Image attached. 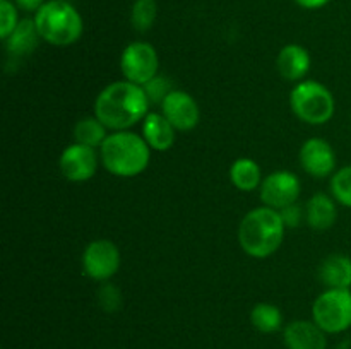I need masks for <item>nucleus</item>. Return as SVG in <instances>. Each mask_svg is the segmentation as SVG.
I'll return each mask as SVG.
<instances>
[{"label":"nucleus","instance_id":"nucleus-4","mask_svg":"<svg viewBox=\"0 0 351 349\" xmlns=\"http://www.w3.org/2000/svg\"><path fill=\"white\" fill-rule=\"evenodd\" d=\"M34 24L41 40L55 47H69L82 34V19L67 2L50 0L36 10Z\"/></svg>","mask_w":351,"mask_h":349},{"label":"nucleus","instance_id":"nucleus-16","mask_svg":"<svg viewBox=\"0 0 351 349\" xmlns=\"http://www.w3.org/2000/svg\"><path fill=\"white\" fill-rule=\"evenodd\" d=\"M319 279L328 289H350L351 287V259L346 255L328 257L319 267Z\"/></svg>","mask_w":351,"mask_h":349},{"label":"nucleus","instance_id":"nucleus-23","mask_svg":"<svg viewBox=\"0 0 351 349\" xmlns=\"http://www.w3.org/2000/svg\"><path fill=\"white\" fill-rule=\"evenodd\" d=\"M331 194L339 204L351 207V166L341 168L332 174Z\"/></svg>","mask_w":351,"mask_h":349},{"label":"nucleus","instance_id":"nucleus-29","mask_svg":"<svg viewBox=\"0 0 351 349\" xmlns=\"http://www.w3.org/2000/svg\"><path fill=\"white\" fill-rule=\"evenodd\" d=\"M16 2L24 10H38L43 5V0H16Z\"/></svg>","mask_w":351,"mask_h":349},{"label":"nucleus","instance_id":"nucleus-18","mask_svg":"<svg viewBox=\"0 0 351 349\" xmlns=\"http://www.w3.org/2000/svg\"><path fill=\"white\" fill-rule=\"evenodd\" d=\"M40 38L34 19L19 21L14 33L5 40L7 51L14 57H26V55L33 53Z\"/></svg>","mask_w":351,"mask_h":349},{"label":"nucleus","instance_id":"nucleus-24","mask_svg":"<svg viewBox=\"0 0 351 349\" xmlns=\"http://www.w3.org/2000/svg\"><path fill=\"white\" fill-rule=\"evenodd\" d=\"M19 24L17 10L10 0H0V38L7 40Z\"/></svg>","mask_w":351,"mask_h":349},{"label":"nucleus","instance_id":"nucleus-6","mask_svg":"<svg viewBox=\"0 0 351 349\" xmlns=\"http://www.w3.org/2000/svg\"><path fill=\"white\" fill-rule=\"evenodd\" d=\"M314 322L328 334H339L351 327V291L326 289L312 307Z\"/></svg>","mask_w":351,"mask_h":349},{"label":"nucleus","instance_id":"nucleus-28","mask_svg":"<svg viewBox=\"0 0 351 349\" xmlns=\"http://www.w3.org/2000/svg\"><path fill=\"white\" fill-rule=\"evenodd\" d=\"M295 2L304 9H321L326 3H329V0H295Z\"/></svg>","mask_w":351,"mask_h":349},{"label":"nucleus","instance_id":"nucleus-15","mask_svg":"<svg viewBox=\"0 0 351 349\" xmlns=\"http://www.w3.org/2000/svg\"><path fill=\"white\" fill-rule=\"evenodd\" d=\"M175 129L163 113H147L143 120V137L153 151H168L175 144Z\"/></svg>","mask_w":351,"mask_h":349},{"label":"nucleus","instance_id":"nucleus-25","mask_svg":"<svg viewBox=\"0 0 351 349\" xmlns=\"http://www.w3.org/2000/svg\"><path fill=\"white\" fill-rule=\"evenodd\" d=\"M98 303L103 310L108 311V313H113L122 305V293L113 284H103L98 289Z\"/></svg>","mask_w":351,"mask_h":349},{"label":"nucleus","instance_id":"nucleus-11","mask_svg":"<svg viewBox=\"0 0 351 349\" xmlns=\"http://www.w3.org/2000/svg\"><path fill=\"white\" fill-rule=\"evenodd\" d=\"M62 174L71 181H88L98 170V156L93 147L74 142L65 147L58 161Z\"/></svg>","mask_w":351,"mask_h":349},{"label":"nucleus","instance_id":"nucleus-1","mask_svg":"<svg viewBox=\"0 0 351 349\" xmlns=\"http://www.w3.org/2000/svg\"><path fill=\"white\" fill-rule=\"evenodd\" d=\"M149 98L143 86L130 81L112 82L95 101V116L110 130H127L149 113Z\"/></svg>","mask_w":351,"mask_h":349},{"label":"nucleus","instance_id":"nucleus-2","mask_svg":"<svg viewBox=\"0 0 351 349\" xmlns=\"http://www.w3.org/2000/svg\"><path fill=\"white\" fill-rule=\"evenodd\" d=\"M285 224L281 212L273 207H256L243 216L239 226V243L247 255L266 259L281 246L285 238Z\"/></svg>","mask_w":351,"mask_h":349},{"label":"nucleus","instance_id":"nucleus-12","mask_svg":"<svg viewBox=\"0 0 351 349\" xmlns=\"http://www.w3.org/2000/svg\"><path fill=\"white\" fill-rule=\"evenodd\" d=\"M300 164L311 177H329L336 166V154L332 146L328 140L319 137L305 140L300 149Z\"/></svg>","mask_w":351,"mask_h":349},{"label":"nucleus","instance_id":"nucleus-26","mask_svg":"<svg viewBox=\"0 0 351 349\" xmlns=\"http://www.w3.org/2000/svg\"><path fill=\"white\" fill-rule=\"evenodd\" d=\"M143 88L151 103H163V99L173 91L170 81H168L167 77H163V75H156V77L151 79L147 84H144Z\"/></svg>","mask_w":351,"mask_h":349},{"label":"nucleus","instance_id":"nucleus-9","mask_svg":"<svg viewBox=\"0 0 351 349\" xmlns=\"http://www.w3.org/2000/svg\"><path fill=\"white\" fill-rule=\"evenodd\" d=\"M302 183L300 178L291 171H274L267 174L261 183V201L264 205L273 207L276 211L293 205L300 197Z\"/></svg>","mask_w":351,"mask_h":349},{"label":"nucleus","instance_id":"nucleus-7","mask_svg":"<svg viewBox=\"0 0 351 349\" xmlns=\"http://www.w3.org/2000/svg\"><path fill=\"white\" fill-rule=\"evenodd\" d=\"M160 58L153 44L146 41H134L127 44L120 57V68L125 81L144 86L158 75Z\"/></svg>","mask_w":351,"mask_h":349},{"label":"nucleus","instance_id":"nucleus-19","mask_svg":"<svg viewBox=\"0 0 351 349\" xmlns=\"http://www.w3.org/2000/svg\"><path fill=\"white\" fill-rule=\"evenodd\" d=\"M230 180L239 190L252 192L263 183V171L261 166L250 157H240L230 168Z\"/></svg>","mask_w":351,"mask_h":349},{"label":"nucleus","instance_id":"nucleus-22","mask_svg":"<svg viewBox=\"0 0 351 349\" xmlns=\"http://www.w3.org/2000/svg\"><path fill=\"white\" fill-rule=\"evenodd\" d=\"M156 0H136L132 5V12H130L132 27L139 33H146L153 27L154 21H156Z\"/></svg>","mask_w":351,"mask_h":349},{"label":"nucleus","instance_id":"nucleus-8","mask_svg":"<svg viewBox=\"0 0 351 349\" xmlns=\"http://www.w3.org/2000/svg\"><path fill=\"white\" fill-rule=\"evenodd\" d=\"M120 262L119 246L110 240H95L82 253V269L93 281H108L119 272Z\"/></svg>","mask_w":351,"mask_h":349},{"label":"nucleus","instance_id":"nucleus-10","mask_svg":"<svg viewBox=\"0 0 351 349\" xmlns=\"http://www.w3.org/2000/svg\"><path fill=\"white\" fill-rule=\"evenodd\" d=\"M161 113L178 132H187V130L195 129L199 118H201L197 101L189 92L180 91V89H173L163 99Z\"/></svg>","mask_w":351,"mask_h":349},{"label":"nucleus","instance_id":"nucleus-13","mask_svg":"<svg viewBox=\"0 0 351 349\" xmlns=\"http://www.w3.org/2000/svg\"><path fill=\"white\" fill-rule=\"evenodd\" d=\"M285 344L288 349H326V332L315 322L295 320L285 328Z\"/></svg>","mask_w":351,"mask_h":349},{"label":"nucleus","instance_id":"nucleus-17","mask_svg":"<svg viewBox=\"0 0 351 349\" xmlns=\"http://www.w3.org/2000/svg\"><path fill=\"white\" fill-rule=\"evenodd\" d=\"M305 218L308 226L315 231H326L331 228L338 218L336 204L329 195L315 194L308 198L307 207H305Z\"/></svg>","mask_w":351,"mask_h":349},{"label":"nucleus","instance_id":"nucleus-30","mask_svg":"<svg viewBox=\"0 0 351 349\" xmlns=\"http://www.w3.org/2000/svg\"><path fill=\"white\" fill-rule=\"evenodd\" d=\"M58 2H67V0H58Z\"/></svg>","mask_w":351,"mask_h":349},{"label":"nucleus","instance_id":"nucleus-3","mask_svg":"<svg viewBox=\"0 0 351 349\" xmlns=\"http://www.w3.org/2000/svg\"><path fill=\"white\" fill-rule=\"evenodd\" d=\"M99 157L106 170L115 177L132 178L143 173L149 164L151 147L144 137L130 132L119 130L106 137L99 147Z\"/></svg>","mask_w":351,"mask_h":349},{"label":"nucleus","instance_id":"nucleus-5","mask_svg":"<svg viewBox=\"0 0 351 349\" xmlns=\"http://www.w3.org/2000/svg\"><path fill=\"white\" fill-rule=\"evenodd\" d=\"M290 106L295 115L308 125H324L335 115V98L324 84L302 81L290 94Z\"/></svg>","mask_w":351,"mask_h":349},{"label":"nucleus","instance_id":"nucleus-20","mask_svg":"<svg viewBox=\"0 0 351 349\" xmlns=\"http://www.w3.org/2000/svg\"><path fill=\"white\" fill-rule=\"evenodd\" d=\"M106 127L99 122L96 116H86V118L79 120L74 127V140L82 146H88L96 149L101 147L103 142L110 133H106Z\"/></svg>","mask_w":351,"mask_h":349},{"label":"nucleus","instance_id":"nucleus-14","mask_svg":"<svg viewBox=\"0 0 351 349\" xmlns=\"http://www.w3.org/2000/svg\"><path fill=\"white\" fill-rule=\"evenodd\" d=\"M276 67L281 77L287 81H302L311 68V55L300 44H287L278 55Z\"/></svg>","mask_w":351,"mask_h":349},{"label":"nucleus","instance_id":"nucleus-27","mask_svg":"<svg viewBox=\"0 0 351 349\" xmlns=\"http://www.w3.org/2000/svg\"><path fill=\"white\" fill-rule=\"evenodd\" d=\"M281 218H283L285 224L288 226V228H297L298 224H300L302 221V211L298 205H288V207L281 209Z\"/></svg>","mask_w":351,"mask_h":349},{"label":"nucleus","instance_id":"nucleus-21","mask_svg":"<svg viewBox=\"0 0 351 349\" xmlns=\"http://www.w3.org/2000/svg\"><path fill=\"white\" fill-rule=\"evenodd\" d=\"M250 322L263 334H273L283 325V315L278 307L271 303H257L250 311Z\"/></svg>","mask_w":351,"mask_h":349}]
</instances>
